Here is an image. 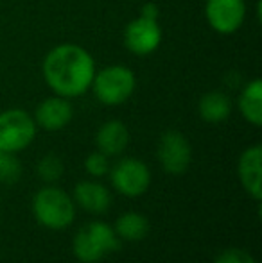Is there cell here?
Wrapping results in <instances>:
<instances>
[{"mask_svg":"<svg viewBox=\"0 0 262 263\" xmlns=\"http://www.w3.org/2000/svg\"><path fill=\"white\" fill-rule=\"evenodd\" d=\"M112 184L124 197H140L151 184V170L136 158H123L112 168Z\"/></svg>","mask_w":262,"mask_h":263,"instance_id":"7","label":"cell"},{"mask_svg":"<svg viewBox=\"0 0 262 263\" xmlns=\"http://www.w3.org/2000/svg\"><path fill=\"white\" fill-rule=\"evenodd\" d=\"M65 172V165L56 154H45L38 161V176L47 183H56Z\"/></svg>","mask_w":262,"mask_h":263,"instance_id":"18","label":"cell"},{"mask_svg":"<svg viewBox=\"0 0 262 263\" xmlns=\"http://www.w3.org/2000/svg\"><path fill=\"white\" fill-rule=\"evenodd\" d=\"M214 263H257V261L253 260L252 254L246 253L244 249L230 247V249H224L223 253L217 254Z\"/></svg>","mask_w":262,"mask_h":263,"instance_id":"20","label":"cell"},{"mask_svg":"<svg viewBox=\"0 0 262 263\" xmlns=\"http://www.w3.org/2000/svg\"><path fill=\"white\" fill-rule=\"evenodd\" d=\"M205 18L210 29L221 36H230L242 27L246 18L244 0H206Z\"/></svg>","mask_w":262,"mask_h":263,"instance_id":"9","label":"cell"},{"mask_svg":"<svg viewBox=\"0 0 262 263\" xmlns=\"http://www.w3.org/2000/svg\"><path fill=\"white\" fill-rule=\"evenodd\" d=\"M162 25L158 18L138 14L124 29V47L135 55H149L162 45Z\"/></svg>","mask_w":262,"mask_h":263,"instance_id":"6","label":"cell"},{"mask_svg":"<svg viewBox=\"0 0 262 263\" xmlns=\"http://www.w3.org/2000/svg\"><path fill=\"white\" fill-rule=\"evenodd\" d=\"M36 125L31 113L20 107H11L0 113V151L20 153L36 138Z\"/></svg>","mask_w":262,"mask_h":263,"instance_id":"5","label":"cell"},{"mask_svg":"<svg viewBox=\"0 0 262 263\" xmlns=\"http://www.w3.org/2000/svg\"><path fill=\"white\" fill-rule=\"evenodd\" d=\"M232 99L228 97L224 91L212 90L206 91L198 102V113L201 120L208 122V124H221V122L228 120L232 115Z\"/></svg>","mask_w":262,"mask_h":263,"instance_id":"14","label":"cell"},{"mask_svg":"<svg viewBox=\"0 0 262 263\" xmlns=\"http://www.w3.org/2000/svg\"><path fill=\"white\" fill-rule=\"evenodd\" d=\"M74 201L88 213H106L112 204V195L108 188L95 181H79L74 186Z\"/></svg>","mask_w":262,"mask_h":263,"instance_id":"12","label":"cell"},{"mask_svg":"<svg viewBox=\"0 0 262 263\" xmlns=\"http://www.w3.org/2000/svg\"><path fill=\"white\" fill-rule=\"evenodd\" d=\"M239 113L242 115L248 124L260 127L262 125V81L252 79L242 91L239 93L237 99Z\"/></svg>","mask_w":262,"mask_h":263,"instance_id":"15","label":"cell"},{"mask_svg":"<svg viewBox=\"0 0 262 263\" xmlns=\"http://www.w3.org/2000/svg\"><path fill=\"white\" fill-rule=\"evenodd\" d=\"M84 170L94 177H102L110 170L108 156L102 154V153H99V151L90 153L86 156V159H84Z\"/></svg>","mask_w":262,"mask_h":263,"instance_id":"19","label":"cell"},{"mask_svg":"<svg viewBox=\"0 0 262 263\" xmlns=\"http://www.w3.org/2000/svg\"><path fill=\"white\" fill-rule=\"evenodd\" d=\"M22 176V163L13 153L0 151V183L13 184Z\"/></svg>","mask_w":262,"mask_h":263,"instance_id":"17","label":"cell"},{"mask_svg":"<svg viewBox=\"0 0 262 263\" xmlns=\"http://www.w3.org/2000/svg\"><path fill=\"white\" fill-rule=\"evenodd\" d=\"M74 117V107L70 104V99L53 95L47 97L36 106L34 111V122L38 127L45 131H60L66 127Z\"/></svg>","mask_w":262,"mask_h":263,"instance_id":"10","label":"cell"},{"mask_svg":"<svg viewBox=\"0 0 262 263\" xmlns=\"http://www.w3.org/2000/svg\"><path fill=\"white\" fill-rule=\"evenodd\" d=\"M92 91L95 99L104 106H120L133 95L136 88V77L131 68L124 65H110L95 70L92 81Z\"/></svg>","mask_w":262,"mask_h":263,"instance_id":"4","label":"cell"},{"mask_svg":"<svg viewBox=\"0 0 262 263\" xmlns=\"http://www.w3.org/2000/svg\"><path fill=\"white\" fill-rule=\"evenodd\" d=\"M262 147L252 145L248 149L242 151V154L239 156L237 163V174L241 184L248 195H252L257 202H260L262 199V188H260V179H262Z\"/></svg>","mask_w":262,"mask_h":263,"instance_id":"11","label":"cell"},{"mask_svg":"<svg viewBox=\"0 0 262 263\" xmlns=\"http://www.w3.org/2000/svg\"><path fill=\"white\" fill-rule=\"evenodd\" d=\"M120 249V238L104 222H90L74 236L72 251L83 263H97L110 253Z\"/></svg>","mask_w":262,"mask_h":263,"instance_id":"3","label":"cell"},{"mask_svg":"<svg viewBox=\"0 0 262 263\" xmlns=\"http://www.w3.org/2000/svg\"><path fill=\"white\" fill-rule=\"evenodd\" d=\"M113 231L117 233L120 240L126 242H140L146 238L149 233V220L144 215L136 213V211H128V213L120 215L115 222Z\"/></svg>","mask_w":262,"mask_h":263,"instance_id":"16","label":"cell"},{"mask_svg":"<svg viewBox=\"0 0 262 263\" xmlns=\"http://www.w3.org/2000/svg\"><path fill=\"white\" fill-rule=\"evenodd\" d=\"M94 55L76 43H61L45 54L42 73L54 95L76 99L84 95L95 76Z\"/></svg>","mask_w":262,"mask_h":263,"instance_id":"1","label":"cell"},{"mask_svg":"<svg viewBox=\"0 0 262 263\" xmlns=\"http://www.w3.org/2000/svg\"><path fill=\"white\" fill-rule=\"evenodd\" d=\"M97 151L106 156H119L130 143V131L120 120H108L99 127L95 135Z\"/></svg>","mask_w":262,"mask_h":263,"instance_id":"13","label":"cell"},{"mask_svg":"<svg viewBox=\"0 0 262 263\" xmlns=\"http://www.w3.org/2000/svg\"><path fill=\"white\" fill-rule=\"evenodd\" d=\"M32 211L34 217L43 228L66 229L76 218V204L74 199L65 190L56 186H45L32 199Z\"/></svg>","mask_w":262,"mask_h":263,"instance_id":"2","label":"cell"},{"mask_svg":"<svg viewBox=\"0 0 262 263\" xmlns=\"http://www.w3.org/2000/svg\"><path fill=\"white\" fill-rule=\"evenodd\" d=\"M156 158L165 172L180 176L190 166L193 147H190L189 140H187V136L183 133L171 129V131H165L160 136Z\"/></svg>","mask_w":262,"mask_h":263,"instance_id":"8","label":"cell"},{"mask_svg":"<svg viewBox=\"0 0 262 263\" xmlns=\"http://www.w3.org/2000/svg\"><path fill=\"white\" fill-rule=\"evenodd\" d=\"M140 14H146V16H153V18H160V7H158V4H154V2H147V4H144V6H142Z\"/></svg>","mask_w":262,"mask_h":263,"instance_id":"21","label":"cell"}]
</instances>
